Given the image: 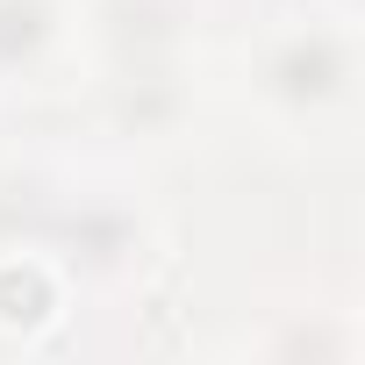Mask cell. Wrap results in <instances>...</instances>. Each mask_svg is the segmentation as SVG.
Returning a JSON list of instances; mask_svg holds the SVG:
<instances>
[{"mask_svg":"<svg viewBox=\"0 0 365 365\" xmlns=\"http://www.w3.org/2000/svg\"><path fill=\"white\" fill-rule=\"evenodd\" d=\"M358 72H365V36L351 0H294V15H279L244 58V86L265 108V122L308 136L351 129Z\"/></svg>","mask_w":365,"mask_h":365,"instance_id":"obj_1","label":"cell"},{"mask_svg":"<svg viewBox=\"0 0 365 365\" xmlns=\"http://www.w3.org/2000/svg\"><path fill=\"white\" fill-rule=\"evenodd\" d=\"M187 0H101L93 29L115 51V65L129 58H187Z\"/></svg>","mask_w":365,"mask_h":365,"instance_id":"obj_2","label":"cell"},{"mask_svg":"<svg viewBox=\"0 0 365 365\" xmlns=\"http://www.w3.org/2000/svg\"><path fill=\"white\" fill-rule=\"evenodd\" d=\"M65 36H72L65 0H0V86H22V79L51 72Z\"/></svg>","mask_w":365,"mask_h":365,"instance_id":"obj_3","label":"cell"}]
</instances>
